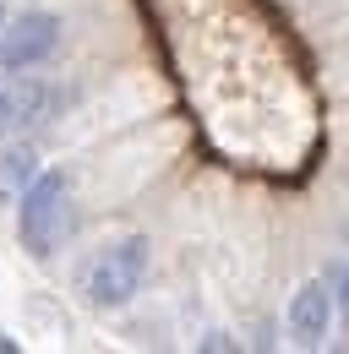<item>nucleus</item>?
Listing matches in <instances>:
<instances>
[{
    "mask_svg": "<svg viewBox=\"0 0 349 354\" xmlns=\"http://www.w3.org/2000/svg\"><path fill=\"white\" fill-rule=\"evenodd\" d=\"M71 185L60 169H44L33 185H28V196H22V207H17V234H22V245H28V257H39L49 262L55 251H60V240H66V223H71Z\"/></svg>",
    "mask_w": 349,
    "mask_h": 354,
    "instance_id": "nucleus-1",
    "label": "nucleus"
},
{
    "mask_svg": "<svg viewBox=\"0 0 349 354\" xmlns=\"http://www.w3.org/2000/svg\"><path fill=\"white\" fill-rule=\"evenodd\" d=\"M142 272H147V240L142 234H126V240L104 245L93 272H87V300L98 310L126 306L131 295H136V283H142Z\"/></svg>",
    "mask_w": 349,
    "mask_h": 354,
    "instance_id": "nucleus-2",
    "label": "nucleus"
},
{
    "mask_svg": "<svg viewBox=\"0 0 349 354\" xmlns=\"http://www.w3.org/2000/svg\"><path fill=\"white\" fill-rule=\"evenodd\" d=\"M60 49V17L55 11H22V17H6L0 28V66L22 71V66H39L44 55Z\"/></svg>",
    "mask_w": 349,
    "mask_h": 354,
    "instance_id": "nucleus-3",
    "label": "nucleus"
},
{
    "mask_svg": "<svg viewBox=\"0 0 349 354\" xmlns=\"http://www.w3.org/2000/svg\"><path fill=\"white\" fill-rule=\"evenodd\" d=\"M333 295H328V283H301L295 295H289V344L295 349H322L328 344V333H333Z\"/></svg>",
    "mask_w": 349,
    "mask_h": 354,
    "instance_id": "nucleus-4",
    "label": "nucleus"
},
{
    "mask_svg": "<svg viewBox=\"0 0 349 354\" xmlns=\"http://www.w3.org/2000/svg\"><path fill=\"white\" fill-rule=\"evenodd\" d=\"M44 104H49V88H44L39 77H0V136L22 131V126H33L44 115Z\"/></svg>",
    "mask_w": 349,
    "mask_h": 354,
    "instance_id": "nucleus-5",
    "label": "nucleus"
},
{
    "mask_svg": "<svg viewBox=\"0 0 349 354\" xmlns=\"http://www.w3.org/2000/svg\"><path fill=\"white\" fill-rule=\"evenodd\" d=\"M39 158H33V147H0V207H22V196H28V185L39 180Z\"/></svg>",
    "mask_w": 349,
    "mask_h": 354,
    "instance_id": "nucleus-6",
    "label": "nucleus"
},
{
    "mask_svg": "<svg viewBox=\"0 0 349 354\" xmlns=\"http://www.w3.org/2000/svg\"><path fill=\"white\" fill-rule=\"evenodd\" d=\"M328 283H333V306H339V316H344V333H349V257L328 262Z\"/></svg>",
    "mask_w": 349,
    "mask_h": 354,
    "instance_id": "nucleus-7",
    "label": "nucleus"
},
{
    "mask_svg": "<svg viewBox=\"0 0 349 354\" xmlns=\"http://www.w3.org/2000/svg\"><path fill=\"white\" fill-rule=\"evenodd\" d=\"M344 234H349V223H344Z\"/></svg>",
    "mask_w": 349,
    "mask_h": 354,
    "instance_id": "nucleus-8",
    "label": "nucleus"
}]
</instances>
